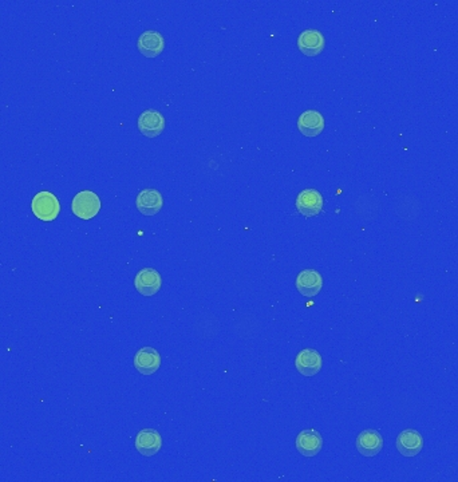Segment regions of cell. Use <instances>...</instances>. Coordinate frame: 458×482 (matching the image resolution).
Segmentation results:
<instances>
[{
	"mask_svg": "<svg viewBox=\"0 0 458 482\" xmlns=\"http://www.w3.org/2000/svg\"><path fill=\"white\" fill-rule=\"evenodd\" d=\"M137 126L142 136L154 138L162 135L165 129V118L157 110H145L138 117Z\"/></svg>",
	"mask_w": 458,
	"mask_h": 482,
	"instance_id": "obj_3",
	"label": "cell"
},
{
	"mask_svg": "<svg viewBox=\"0 0 458 482\" xmlns=\"http://www.w3.org/2000/svg\"><path fill=\"white\" fill-rule=\"evenodd\" d=\"M31 209L38 220L48 223V221H54L60 216L61 204L55 195L47 191H42L32 198Z\"/></svg>",
	"mask_w": 458,
	"mask_h": 482,
	"instance_id": "obj_1",
	"label": "cell"
},
{
	"mask_svg": "<svg viewBox=\"0 0 458 482\" xmlns=\"http://www.w3.org/2000/svg\"><path fill=\"white\" fill-rule=\"evenodd\" d=\"M101 198L92 191L76 193L71 202V211L81 220H92L101 211Z\"/></svg>",
	"mask_w": 458,
	"mask_h": 482,
	"instance_id": "obj_2",
	"label": "cell"
},
{
	"mask_svg": "<svg viewBox=\"0 0 458 482\" xmlns=\"http://www.w3.org/2000/svg\"><path fill=\"white\" fill-rule=\"evenodd\" d=\"M356 449L365 457H374L383 449L381 433L373 429L363 430L356 438Z\"/></svg>",
	"mask_w": 458,
	"mask_h": 482,
	"instance_id": "obj_14",
	"label": "cell"
},
{
	"mask_svg": "<svg viewBox=\"0 0 458 482\" xmlns=\"http://www.w3.org/2000/svg\"><path fill=\"white\" fill-rule=\"evenodd\" d=\"M424 448V438L414 430H403L397 438V450L405 457H415Z\"/></svg>",
	"mask_w": 458,
	"mask_h": 482,
	"instance_id": "obj_15",
	"label": "cell"
},
{
	"mask_svg": "<svg viewBox=\"0 0 458 482\" xmlns=\"http://www.w3.org/2000/svg\"><path fill=\"white\" fill-rule=\"evenodd\" d=\"M136 449L141 455L153 457L160 452L162 446V438L154 429H144L136 437Z\"/></svg>",
	"mask_w": 458,
	"mask_h": 482,
	"instance_id": "obj_12",
	"label": "cell"
},
{
	"mask_svg": "<svg viewBox=\"0 0 458 482\" xmlns=\"http://www.w3.org/2000/svg\"><path fill=\"white\" fill-rule=\"evenodd\" d=\"M296 208L305 217L318 216L323 209V196L321 192L314 188L302 191L296 197Z\"/></svg>",
	"mask_w": 458,
	"mask_h": 482,
	"instance_id": "obj_6",
	"label": "cell"
},
{
	"mask_svg": "<svg viewBox=\"0 0 458 482\" xmlns=\"http://www.w3.org/2000/svg\"><path fill=\"white\" fill-rule=\"evenodd\" d=\"M326 46L324 36L319 30H305L298 38V47L302 54L307 57H318L323 53Z\"/></svg>",
	"mask_w": 458,
	"mask_h": 482,
	"instance_id": "obj_9",
	"label": "cell"
},
{
	"mask_svg": "<svg viewBox=\"0 0 458 482\" xmlns=\"http://www.w3.org/2000/svg\"><path fill=\"white\" fill-rule=\"evenodd\" d=\"M162 204H164L162 195L154 188H148V189L141 191L136 198L137 209L144 216L157 214L162 209Z\"/></svg>",
	"mask_w": 458,
	"mask_h": 482,
	"instance_id": "obj_11",
	"label": "cell"
},
{
	"mask_svg": "<svg viewBox=\"0 0 458 482\" xmlns=\"http://www.w3.org/2000/svg\"><path fill=\"white\" fill-rule=\"evenodd\" d=\"M298 129L305 137H317L324 129V118L318 110H307L298 120Z\"/></svg>",
	"mask_w": 458,
	"mask_h": 482,
	"instance_id": "obj_16",
	"label": "cell"
},
{
	"mask_svg": "<svg viewBox=\"0 0 458 482\" xmlns=\"http://www.w3.org/2000/svg\"><path fill=\"white\" fill-rule=\"evenodd\" d=\"M321 355L315 348L302 350L295 359L296 370L305 377L317 376L321 370Z\"/></svg>",
	"mask_w": 458,
	"mask_h": 482,
	"instance_id": "obj_8",
	"label": "cell"
},
{
	"mask_svg": "<svg viewBox=\"0 0 458 482\" xmlns=\"http://www.w3.org/2000/svg\"><path fill=\"white\" fill-rule=\"evenodd\" d=\"M323 448V438L315 429H307L296 438V449L305 457H315Z\"/></svg>",
	"mask_w": 458,
	"mask_h": 482,
	"instance_id": "obj_10",
	"label": "cell"
},
{
	"mask_svg": "<svg viewBox=\"0 0 458 482\" xmlns=\"http://www.w3.org/2000/svg\"><path fill=\"white\" fill-rule=\"evenodd\" d=\"M137 48L144 57L157 58L165 48V39L158 31H145L138 38Z\"/></svg>",
	"mask_w": 458,
	"mask_h": 482,
	"instance_id": "obj_4",
	"label": "cell"
},
{
	"mask_svg": "<svg viewBox=\"0 0 458 482\" xmlns=\"http://www.w3.org/2000/svg\"><path fill=\"white\" fill-rule=\"evenodd\" d=\"M161 276L154 268H144L138 272L134 279V287L142 296H154L161 289Z\"/></svg>",
	"mask_w": 458,
	"mask_h": 482,
	"instance_id": "obj_7",
	"label": "cell"
},
{
	"mask_svg": "<svg viewBox=\"0 0 458 482\" xmlns=\"http://www.w3.org/2000/svg\"><path fill=\"white\" fill-rule=\"evenodd\" d=\"M161 366V355L153 347H142L134 355V367L142 376H152Z\"/></svg>",
	"mask_w": 458,
	"mask_h": 482,
	"instance_id": "obj_5",
	"label": "cell"
},
{
	"mask_svg": "<svg viewBox=\"0 0 458 482\" xmlns=\"http://www.w3.org/2000/svg\"><path fill=\"white\" fill-rule=\"evenodd\" d=\"M323 279L321 273L315 270H305L296 277V288L305 298H314L321 292Z\"/></svg>",
	"mask_w": 458,
	"mask_h": 482,
	"instance_id": "obj_13",
	"label": "cell"
}]
</instances>
